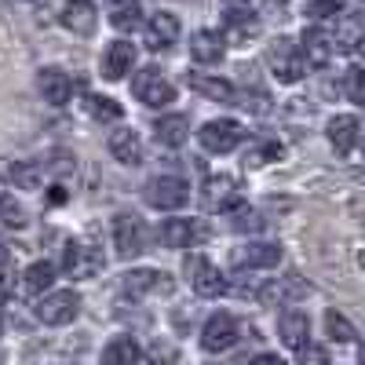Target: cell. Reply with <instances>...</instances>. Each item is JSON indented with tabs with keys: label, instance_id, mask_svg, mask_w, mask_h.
Segmentation results:
<instances>
[{
	"label": "cell",
	"instance_id": "obj_1",
	"mask_svg": "<svg viewBox=\"0 0 365 365\" xmlns=\"http://www.w3.org/2000/svg\"><path fill=\"white\" fill-rule=\"evenodd\" d=\"M267 66H270V73L278 77L282 84H296L303 73H307V58H303V51H299L296 41L278 37V41L267 48Z\"/></svg>",
	"mask_w": 365,
	"mask_h": 365
},
{
	"label": "cell",
	"instance_id": "obj_2",
	"mask_svg": "<svg viewBox=\"0 0 365 365\" xmlns=\"http://www.w3.org/2000/svg\"><path fill=\"white\" fill-rule=\"evenodd\" d=\"M132 91H135V99L150 110H165L168 103H175V88L172 81L158 70V66H146L132 77Z\"/></svg>",
	"mask_w": 365,
	"mask_h": 365
},
{
	"label": "cell",
	"instance_id": "obj_3",
	"mask_svg": "<svg viewBox=\"0 0 365 365\" xmlns=\"http://www.w3.org/2000/svg\"><path fill=\"white\" fill-rule=\"evenodd\" d=\"M143 197H146L150 208L172 212V208H182L190 201V187H187V179H179V175H154L143 187Z\"/></svg>",
	"mask_w": 365,
	"mask_h": 365
},
{
	"label": "cell",
	"instance_id": "obj_4",
	"mask_svg": "<svg viewBox=\"0 0 365 365\" xmlns=\"http://www.w3.org/2000/svg\"><path fill=\"white\" fill-rule=\"evenodd\" d=\"M182 270H187L190 289H194L197 296L216 299V296H223V292H227V278L220 274V267L212 263V259H205L201 252H190V256H187V263H182Z\"/></svg>",
	"mask_w": 365,
	"mask_h": 365
},
{
	"label": "cell",
	"instance_id": "obj_5",
	"mask_svg": "<svg viewBox=\"0 0 365 365\" xmlns=\"http://www.w3.org/2000/svg\"><path fill=\"white\" fill-rule=\"evenodd\" d=\"M223 37L234 44H245L259 34V15L245 4V0H227L223 4Z\"/></svg>",
	"mask_w": 365,
	"mask_h": 365
},
{
	"label": "cell",
	"instance_id": "obj_6",
	"mask_svg": "<svg viewBox=\"0 0 365 365\" xmlns=\"http://www.w3.org/2000/svg\"><path fill=\"white\" fill-rule=\"evenodd\" d=\"M81 314V296L73 289H58L37 299V318L44 325H70Z\"/></svg>",
	"mask_w": 365,
	"mask_h": 365
},
{
	"label": "cell",
	"instance_id": "obj_7",
	"mask_svg": "<svg viewBox=\"0 0 365 365\" xmlns=\"http://www.w3.org/2000/svg\"><path fill=\"white\" fill-rule=\"evenodd\" d=\"M103 252L96 245H88V241H66L63 249V270L70 274V278H96V274L103 270Z\"/></svg>",
	"mask_w": 365,
	"mask_h": 365
},
{
	"label": "cell",
	"instance_id": "obj_8",
	"mask_svg": "<svg viewBox=\"0 0 365 365\" xmlns=\"http://www.w3.org/2000/svg\"><path fill=\"white\" fill-rule=\"evenodd\" d=\"M197 139H201V146L208 150V154H230V150L245 139V132H241L237 120L220 117V120H208V125L197 132Z\"/></svg>",
	"mask_w": 365,
	"mask_h": 365
},
{
	"label": "cell",
	"instance_id": "obj_9",
	"mask_svg": "<svg viewBox=\"0 0 365 365\" xmlns=\"http://www.w3.org/2000/svg\"><path fill=\"white\" fill-rule=\"evenodd\" d=\"M205 205H208L212 212H237L241 205H245L237 179H230V175H212V179L205 182Z\"/></svg>",
	"mask_w": 365,
	"mask_h": 365
},
{
	"label": "cell",
	"instance_id": "obj_10",
	"mask_svg": "<svg viewBox=\"0 0 365 365\" xmlns=\"http://www.w3.org/2000/svg\"><path fill=\"white\" fill-rule=\"evenodd\" d=\"M237 344V322L230 318V314H212L208 322H205V329H201V347L208 351V354H220V351H230Z\"/></svg>",
	"mask_w": 365,
	"mask_h": 365
},
{
	"label": "cell",
	"instance_id": "obj_11",
	"mask_svg": "<svg viewBox=\"0 0 365 365\" xmlns=\"http://www.w3.org/2000/svg\"><path fill=\"white\" fill-rule=\"evenodd\" d=\"M299 51H303V58H307V66H329L332 55H336L340 48H336L329 29L311 26V29H303V37H299Z\"/></svg>",
	"mask_w": 365,
	"mask_h": 365
},
{
	"label": "cell",
	"instance_id": "obj_12",
	"mask_svg": "<svg viewBox=\"0 0 365 365\" xmlns=\"http://www.w3.org/2000/svg\"><path fill=\"white\" fill-rule=\"evenodd\" d=\"M282 263V245H274V241H249V245L234 249V267L241 270H270Z\"/></svg>",
	"mask_w": 365,
	"mask_h": 365
},
{
	"label": "cell",
	"instance_id": "obj_13",
	"mask_svg": "<svg viewBox=\"0 0 365 365\" xmlns=\"http://www.w3.org/2000/svg\"><path fill=\"white\" fill-rule=\"evenodd\" d=\"M113 249L117 256H139L146 249V234H143V223L135 216H128V212H120V216L113 220Z\"/></svg>",
	"mask_w": 365,
	"mask_h": 365
},
{
	"label": "cell",
	"instance_id": "obj_14",
	"mask_svg": "<svg viewBox=\"0 0 365 365\" xmlns=\"http://www.w3.org/2000/svg\"><path fill=\"white\" fill-rule=\"evenodd\" d=\"M201 220H165L161 223V245L165 249H194L197 241H205Z\"/></svg>",
	"mask_w": 365,
	"mask_h": 365
},
{
	"label": "cell",
	"instance_id": "obj_15",
	"mask_svg": "<svg viewBox=\"0 0 365 365\" xmlns=\"http://www.w3.org/2000/svg\"><path fill=\"white\" fill-rule=\"evenodd\" d=\"M278 336H282V344L285 347H292V351H303L311 340V318L303 314V311H296V307H289V311H282V318H278Z\"/></svg>",
	"mask_w": 365,
	"mask_h": 365
},
{
	"label": "cell",
	"instance_id": "obj_16",
	"mask_svg": "<svg viewBox=\"0 0 365 365\" xmlns=\"http://www.w3.org/2000/svg\"><path fill=\"white\" fill-rule=\"evenodd\" d=\"M179 41V19L172 11H158L146 22V48L150 51H168Z\"/></svg>",
	"mask_w": 365,
	"mask_h": 365
},
{
	"label": "cell",
	"instance_id": "obj_17",
	"mask_svg": "<svg viewBox=\"0 0 365 365\" xmlns=\"http://www.w3.org/2000/svg\"><path fill=\"white\" fill-rule=\"evenodd\" d=\"M187 88L197 91V96L212 99V103H230L234 99V84L220 73H201V70H190L187 73Z\"/></svg>",
	"mask_w": 365,
	"mask_h": 365
},
{
	"label": "cell",
	"instance_id": "obj_18",
	"mask_svg": "<svg viewBox=\"0 0 365 365\" xmlns=\"http://www.w3.org/2000/svg\"><path fill=\"white\" fill-rule=\"evenodd\" d=\"M132 66H135V44L113 41V44L103 51V77H106V81H120L125 73H132Z\"/></svg>",
	"mask_w": 365,
	"mask_h": 365
},
{
	"label": "cell",
	"instance_id": "obj_19",
	"mask_svg": "<svg viewBox=\"0 0 365 365\" xmlns=\"http://www.w3.org/2000/svg\"><path fill=\"white\" fill-rule=\"evenodd\" d=\"M37 88H41L44 103H51V106H66V103H70V96H73V81H70L63 70H55V66L41 70Z\"/></svg>",
	"mask_w": 365,
	"mask_h": 365
},
{
	"label": "cell",
	"instance_id": "obj_20",
	"mask_svg": "<svg viewBox=\"0 0 365 365\" xmlns=\"http://www.w3.org/2000/svg\"><path fill=\"white\" fill-rule=\"evenodd\" d=\"M227 51V37L220 34V29H197V34L190 37V55L197 58V63L212 66V63H220Z\"/></svg>",
	"mask_w": 365,
	"mask_h": 365
},
{
	"label": "cell",
	"instance_id": "obj_21",
	"mask_svg": "<svg viewBox=\"0 0 365 365\" xmlns=\"http://www.w3.org/2000/svg\"><path fill=\"white\" fill-rule=\"evenodd\" d=\"M358 139H361L358 117L340 113V117H332V120H329V143H332V150H336V154H351V150L358 146Z\"/></svg>",
	"mask_w": 365,
	"mask_h": 365
},
{
	"label": "cell",
	"instance_id": "obj_22",
	"mask_svg": "<svg viewBox=\"0 0 365 365\" xmlns=\"http://www.w3.org/2000/svg\"><path fill=\"white\" fill-rule=\"evenodd\" d=\"M99 15H96V4L91 0H66L63 4V26L73 29L77 37H88L91 29H96Z\"/></svg>",
	"mask_w": 365,
	"mask_h": 365
},
{
	"label": "cell",
	"instance_id": "obj_23",
	"mask_svg": "<svg viewBox=\"0 0 365 365\" xmlns=\"http://www.w3.org/2000/svg\"><path fill=\"white\" fill-rule=\"evenodd\" d=\"M110 154H113V161H120V165H139L143 161V139H139V132H132V128H117V132H110Z\"/></svg>",
	"mask_w": 365,
	"mask_h": 365
},
{
	"label": "cell",
	"instance_id": "obj_24",
	"mask_svg": "<svg viewBox=\"0 0 365 365\" xmlns=\"http://www.w3.org/2000/svg\"><path fill=\"white\" fill-rule=\"evenodd\" d=\"M125 289H128L132 296L172 292V282H168V274H161V270H132V274H125Z\"/></svg>",
	"mask_w": 365,
	"mask_h": 365
},
{
	"label": "cell",
	"instance_id": "obj_25",
	"mask_svg": "<svg viewBox=\"0 0 365 365\" xmlns=\"http://www.w3.org/2000/svg\"><path fill=\"white\" fill-rule=\"evenodd\" d=\"M187 135H190V120L182 117V113H168V117H161L158 125H154V139L161 146H182V143H187Z\"/></svg>",
	"mask_w": 365,
	"mask_h": 365
},
{
	"label": "cell",
	"instance_id": "obj_26",
	"mask_svg": "<svg viewBox=\"0 0 365 365\" xmlns=\"http://www.w3.org/2000/svg\"><path fill=\"white\" fill-rule=\"evenodd\" d=\"M51 282H55V267L44 263V259L29 263V267L22 270V292H26V296H48Z\"/></svg>",
	"mask_w": 365,
	"mask_h": 365
},
{
	"label": "cell",
	"instance_id": "obj_27",
	"mask_svg": "<svg viewBox=\"0 0 365 365\" xmlns=\"http://www.w3.org/2000/svg\"><path fill=\"white\" fill-rule=\"evenodd\" d=\"M143 351L132 336H117L103 347V365H139Z\"/></svg>",
	"mask_w": 365,
	"mask_h": 365
},
{
	"label": "cell",
	"instance_id": "obj_28",
	"mask_svg": "<svg viewBox=\"0 0 365 365\" xmlns=\"http://www.w3.org/2000/svg\"><path fill=\"white\" fill-rule=\"evenodd\" d=\"M8 179L15 182L19 190H37L44 182V165H37V161H11L8 165Z\"/></svg>",
	"mask_w": 365,
	"mask_h": 365
},
{
	"label": "cell",
	"instance_id": "obj_29",
	"mask_svg": "<svg viewBox=\"0 0 365 365\" xmlns=\"http://www.w3.org/2000/svg\"><path fill=\"white\" fill-rule=\"evenodd\" d=\"M139 22H143V4H139V0H117V4L110 8V26L120 29V34L135 29Z\"/></svg>",
	"mask_w": 365,
	"mask_h": 365
},
{
	"label": "cell",
	"instance_id": "obj_30",
	"mask_svg": "<svg viewBox=\"0 0 365 365\" xmlns=\"http://www.w3.org/2000/svg\"><path fill=\"white\" fill-rule=\"evenodd\" d=\"M282 158H285L282 143H249V150H245V168H263V165L282 161Z\"/></svg>",
	"mask_w": 365,
	"mask_h": 365
},
{
	"label": "cell",
	"instance_id": "obj_31",
	"mask_svg": "<svg viewBox=\"0 0 365 365\" xmlns=\"http://www.w3.org/2000/svg\"><path fill=\"white\" fill-rule=\"evenodd\" d=\"M325 329H329V340H336V344H351L354 340V329H351V322L340 311H329L325 314Z\"/></svg>",
	"mask_w": 365,
	"mask_h": 365
},
{
	"label": "cell",
	"instance_id": "obj_32",
	"mask_svg": "<svg viewBox=\"0 0 365 365\" xmlns=\"http://www.w3.org/2000/svg\"><path fill=\"white\" fill-rule=\"evenodd\" d=\"M88 113L96 117V120H120V103H113V99H106V96H91L88 99Z\"/></svg>",
	"mask_w": 365,
	"mask_h": 365
},
{
	"label": "cell",
	"instance_id": "obj_33",
	"mask_svg": "<svg viewBox=\"0 0 365 365\" xmlns=\"http://www.w3.org/2000/svg\"><path fill=\"white\" fill-rule=\"evenodd\" d=\"M344 91H347V99L354 106H365V70L361 66H354V70L344 73Z\"/></svg>",
	"mask_w": 365,
	"mask_h": 365
},
{
	"label": "cell",
	"instance_id": "obj_34",
	"mask_svg": "<svg viewBox=\"0 0 365 365\" xmlns=\"http://www.w3.org/2000/svg\"><path fill=\"white\" fill-rule=\"evenodd\" d=\"M0 227H4V230H19V227H26V212H22L11 197H0Z\"/></svg>",
	"mask_w": 365,
	"mask_h": 365
},
{
	"label": "cell",
	"instance_id": "obj_35",
	"mask_svg": "<svg viewBox=\"0 0 365 365\" xmlns=\"http://www.w3.org/2000/svg\"><path fill=\"white\" fill-rule=\"evenodd\" d=\"M344 8H340V0H307V19L311 22H329V19H336Z\"/></svg>",
	"mask_w": 365,
	"mask_h": 365
},
{
	"label": "cell",
	"instance_id": "obj_36",
	"mask_svg": "<svg viewBox=\"0 0 365 365\" xmlns=\"http://www.w3.org/2000/svg\"><path fill=\"white\" fill-rule=\"evenodd\" d=\"M146 358H150V365H168V361H175V344L154 340V344H150V351H146Z\"/></svg>",
	"mask_w": 365,
	"mask_h": 365
},
{
	"label": "cell",
	"instance_id": "obj_37",
	"mask_svg": "<svg viewBox=\"0 0 365 365\" xmlns=\"http://www.w3.org/2000/svg\"><path fill=\"white\" fill-rule=\"evenodd\" d=\"M234 230H263V220L256 216L252 208H245V205H241V208L234 212Z\"/></svg>",
	"mask_w": 365,
	"mask_h": 365
},
{
	"label": "cell",
	"instance_id": "obj_38",
	"mask_svg": "<svg viewBox=\"0 0 365 365\" xmlns=\"http://www.w3.org/2000/svg\"><path fill=\"white\" fill-rule=\"evenodd\" d=\"M299 365H329V354H325V347H318V344H307L299 351Z\"/></svg>",
	"mask_w": 365,
	"mask_h": 365
},
{
	"label": "cell",
	"instance_id": "obj_39",
	"mask_svg": "<svg viewBox=\"0 0 365 365\" xmlns=\"http://www.w3.org/2000/svg\"><path fill=\"white\" fill-rule=\"evenodd\" d=\"M8 289H11V252L0 249V299L8 296Z\"/></svg>",
	"mask_w": 365,
	"mask_h": 365
},
{
	"label": "cell",
	"instance_id": "obj_40",
	"mask_svg": "<svg viewBox=\"0 0 365 365\" xmlns=\"http://www.w3.org/2000/svg\"><path fill=\"white\" fill-rule=\"evenodd\" d=\"M249 365H285V361H282L278 354H256V358H252Z\"/></svg>",
	"mask_w": 365,
	"mask_h": 365
},
{
	"label": "cell",
	"instance_id": "obj_41",
	"mask_svg": "<svg viewBox=\"0 0 365 365\" xmlns=\"http://www.w3.org/2000/svg\"><path fill=\"white\" fill-rule=\"evenodd\" d=\"M270 8H278V11H285V0H267Z\"/></svg>",
	"mask_w": 365,
	"mask_h": 365
},
{
	"label": "cell",
	"instance_id": "obj_42",
	"mask_svg": "<svg viewBox=\"0 0 365 365\" xmlns=\"http://www.w3.org/2000/svg\"><path fill=\"white\" fill-rule=\"evenodd\" d=\"M358 55H361V58H365V34H361V37H358Z\"/></svg>",
	"mask_w": 365,
	"mask_h": 365
},
{
	"label": "cell",
	"instance_id": "obj_43",
	"mask_svg": "<svg viewBox=\"0 0 365 365\" xmlns=\"http://www.w3.org/2000/svg\"><path fill=\"white\" fill-rule=\"evenodd\" d=\"M358 361H361V365H365V344H361V347H358Z\"/></svg>",
	"mask_w": 365,
	"mask_h": 365
},
{
	"label": "cell",
	"instance_id": "obj_44",
	"mask_svg": "<svg viewBox=\"0 0 365 365\" xmlns=\"http://www.w3.org/2000/svg\"><path fill=\"white\" fill-rule=\"evenodd\" d=\"M0 197H4V187H0Z\"/></svg>",
	"mask_w": 365,
	"mask_h": 365
}]
</instances>
